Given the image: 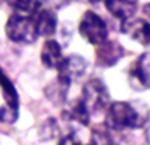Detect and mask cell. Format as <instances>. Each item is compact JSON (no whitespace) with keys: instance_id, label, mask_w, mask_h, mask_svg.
Segmentation results:
<instances>
[{"instance_id":"9a60e30c","label":"cell","mask_w":150,"mask_h":145,"mask_svg":"<svg viewBox=\"0 0 150 145\" xmlns=\"http://www.w3.org/2000/svg\"><path fill=\"white\" fill-rule=\"evenodd\" d=\"M93 145H115L112 135L110 134V128L107 125H97L91 132Z\"/></svg>"},{"instance_id":"7c38bea8","label":"cell","mask_w":150,"mask_h":145,"mask_svg":"<svg viewBox=\"0 0 150 145\" xmlns=\"http://www.w3.org/2000/svg\"><path fill=\"white\" fill-rule=\"evenodd\" d=\"M65 116L72 121H76L81 125H88L90 124V117L91 113L88 111L87 106L84 104V101L81 100V97L77 100H74V103L69 106L65 110Z\"/></svg>"},{"instance_id":"2e32d148","label":"cell","mask_w":150,"mask_h":145,"mask_svg":"<svg viewBox=\"0 0 150 145\" xmlns=\"http://www.w3.org/2000/svg\"><path fill=\"white\" fill-rule=\"evenodd\" d=\"M18 120V109H13L8 106L0 107V123L4 124H14Z\"/></svg>"},{"instance_id":"6da1fadb","label":"cell","mask_w":150,"mask_h":145,"mask_svg":"<svg viewBox=\"0 0 150 145\" xmlns=\"http://www.w3.org/2000/svg\"><path fill=\"white\" fill-rule=\"evenodd\" d=\"M105 110H107L105 125L112 131L133 130L142 125V116L131 103L126 101L110 103Z\"/></svg>"},{"instance_id":"7a4b0ae2","label":"cell","mask_w":150,"mask_h":145,"mask_svg":"<svg viewBox=\"0 0 150 145\" xmlns=\"http://www.w3.org/2000/svg\"><path fill=\"white\" fill-rule=\"evenodd\" d=\"M4 31L7 38L17 44H33L38 38L33 17L18 13L8 17Z\"/></svg>"},{"instance_id":"277c9868","label":"cell","mask_w":150,"mask_h":145,"mask_svg":"<svg viewBox=\"0 0 150 145\" xmlns=\"http://www.w3.org/2000/svg\"><path fill=\"white\" fill-rule=\"evenodd\" d=\"M81 100L84 101L90 113H98L110 106L111 97L104 82L98 78H93L88 82H86L81 92Z\"/></svg>"},{"instance_id":"3957f363","label":"cell","mask_w":150,"mask_h":145,"mask_svg":"<svg viewBox=\"0 0 150 145\" xmlns=\"http://www.w3.org/2000/svg\"><path fill=\"white\" fill-rule=\"evenodd\" d=\"M79 33L81 35V38H84L88 44L97 46L107 41L108 27L101 16H98L91 10H87L80 19Z\"/></svg>"},{"instance_id":"ac0fdd59","label":"cell","mask_w":150,"mask_h":145,"mask_svg":"<svg viewBox=\"0 0 150 145\" xmlns=\"http://www.w3.org/2000/svg\"><path fill=\"white\" fill-rule=\"evenodd\" d=\"M88 1H90V3H97L98 0H88Z\"/></svg>"},{"instance_id":"52a82bcc","label":"cell","mask_w":150,"mask_h":145,"mask_svg":"<svg viewBox=\"0 0 150 145\" xmlns=\"http://www.w3.org/2000/svg\"><path fill=\"white\" fill-rule=\"evenodd\" d=\"M121 31L131 37L132 40L140 42L142 45L147 46L150 42V26L143 19H126L121 23Z\"/></svg>"},{"instance_id":"30bf717a","label":"cell","mask_w":150,"mask_h":145,"mask_svg":"<svg viewBox=\"0 0 150 145\" xmlns=\"http://www.w3.org/2000/svg\"><path fill=\"white\" fill-rule=\"evenodd\" d=\"M105 9L121 21L131 19L137 10V0H104Z\"/></svg>"},{"instance_id":"4fadbf2b","label":"cell","mask_w":150,"mask_h":145,"mask_svg":"<svg viewBox=\"0 0 150 145\" xmlns=\"http://www.w3.org/2000/svg\"><path fill=\"white\" fill-rule=\"evenodd\" d=\"M0 89H1V94L6 100V106L13 107V109H18V93L16 86L13 85L11 79L6 75V72L0 68Z\"/></svg>"},{"instance_id":"9c48e42d","label":"cell","mask_w":150,"mask_h":145,"mask_svg":"<svg viewBox=\"0 0 150 145\" xmlns=\"http://www.w3.org/2000/svg\"><path fill=\"white\" fill-rule=\"evenodd\" d=\"M35 30L38 37H51L56 33L58 28V16L53 10L49 9H39L37 13L33 16Z\"/></svg>"},{"instance_id":"e0dca14e","label":"cell","mask_w":150,"mask_h":145,"mask_svg":"<svg viewBox=\"0 0 150 145\" xmlns=\"http://www.w3.org/2000/svg\"><path fill=\"white\" fill-rule=\"evenodd\" d=\"M58 145H81V142L74 134H67V135L60 138Z\"/></svg>"},{"instance_id":"d6986e66","label":"cell","mask_w":150,"mask_h":145,"mask_svg":"<svg viewBox=\"0 0 150 145\" xmlns=\"http://www.w3.org/2000/svg\"><path fill=\"white\" fill-rule=\"evenodd\" d=\"M87 145H93V144H87Z\"/></svg>"},{"instance_id":"5b68a950","label":"cell","mask_w":150,"mask_h":145,"mask_svg":"<svg viewBox=\"0 0 150 145\" xmlns=\"http://www.w3.org/2000/svg\"><path fill=\"white\" fill-rule=\"evenodd\" d=\"M87 68V61L77 54H72L69 56H63L59 66L56 68L59 71L58 79L63 82L65 85L70 86L73 80H77L81 78Z\"/></svg>"},{"instance_id":"ba28073f","label":"cell","mask_w":150,"mask_h":145,"mask_svg":"<svg viewBox=\"0 0 150 145\" xmlns=\"http://www.w3.org/2000/svg\"><path fill=\"white\" fill-rule=\"evenodd\" d=\"M129 82L137 90H146L149 87V54L140 55L129 69Z\"/></svg>"},{"instance_id":"8fae6325","label":"cell","mask_w":150,"mask_h":145,"mask_svg":"<svg viewBox=\"0 0 150 145\" xmlns=\"http://www.w3.org/2000/svg\"><path fill=\"white\" fill-rule=\"evenodd\" d=\"M63 58L62 46L59 45L58 41L46 40L41 48V62L48 69H56Z\"/></svg>"},{"instance_id":"5bb4252c","label":"cell","mask_w":150,"mask_h":145,"mask_svg":"<svg viewBox=\"0 0 150 145\" xmlns=\"http://www.w3.org/2000/svg\"><path fill=\"white\" fill-rule=\"evenodd\" d=\"M6 3L13 10H16L18 14L31 16V17L42 6V1L41 0H6Z\"/></svg>"},{"instance_id":"8992f818","label":"cell","mask_w":150,"mask_h":145,"mask_svg":"<svg viewBox=\"0 0 150 145\" xmlns=\"http://www.w3.org/2000/svg\"><path fill=\"white\" fill-rule=\"evenodd\" d=\"M124 46L118 41H104L103 44L97 45L96 51V62L101 68H111L117 65L118 61L124 56Z\"/></svg>"}]
</instances>
